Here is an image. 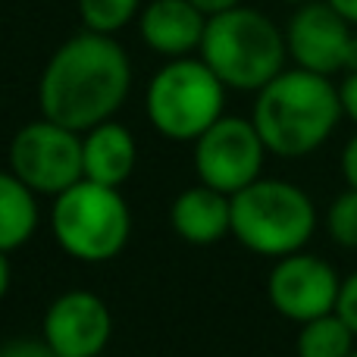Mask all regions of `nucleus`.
I'll return each instance as SVG.
<instances>
[{
    "mask_svg": "<svg viewBox=\"0 0 357 357\" xmlns=\"http://www.w3.org/2000/svg\"><path fill=\"white\" fill-rule=\"evenodd\" d=\"M207 19V13L197 10L191 0H151L142 10L138 29L154 54L176 60L188 56L191 50H201Z\"/></svg>",
    "mask_w": 357,
    "mask_h": 357,
    "instance_id": "obj_12",
    "label": "nucleus"
},
{
    "mask_svg": "<svg viewBox=\"0 0 357 357\" xmlns=\"http://www.w3.org/2000/svg\"><path fill=\"white\" fill-rule=\"evenodd\" d=\"M226 107V85L204 60L176 56L148 85V119L169 142H197Z\"/></svg>",
    "mask_w": 357,
    "mask_h": 357,
    "instance_id": "obj_6",
    "label": "nucleus"
},
{
    "mask_svg": "<svg viewBox=\"0 0 357 357\" xmlns=\"http://www.w3.org/2000/svg\"><path fill=\"white\" fill-rule=\"evenodd\" d=\"M329 238L339 248L357 251V188H348L329 204L326 210Z\"/></svg>",
    "mask_w": 357,
    "mask_h": 357,
    "instance_id": "obj_18",
    "label": "nucleus"
},
{
    "mask_svg": "<svg viewBox=\"0 0 357 357\" xmlns=\"http://www.w3.org/2000/svg\"><path fill=\"white\" fill-rule=\"evenodd\" d=\"M335 314L351 326V333L357 335V273L342 282V291H339V304H335Z\"/></svg>",
    "mask_w": 357,
    "mask_h": 357,
    "instance_id": "obj_20",
    "label": "nucleus"
},
{
    "mask_svg": "<svg viewBox=\"0 0 357 357\" xmlns=\"http://www.w3.org/2000/svg\"><path fill=\"white\" fill-rule=\"evenodd\" d=\"M113 335L110 307L94 291L73 289L44 314V342L60 357H98Z\"/></svg>",
    "mask_w": 357,
    "mask_h": 357,
    "instance_id": "obj_11",
    "label": "nucleus"
},
{
    "mask_svg": "<svg viewBox=\"0 0 357 357\" xmlns=\"http://www.w3.org/2000/svg\"><path fill=\"white\" fill-rule=\"evenodd\" d=\"M38 229L35 191L13 169L0 173V251H16Z\"/></svg>",
    "mask_w": 357,
    "mask_h": 357,
    "instance_id": "obj_15",
    "label": "nucleus"
},
{
    "mask_svg": "<svg viewBox=\"0 0 357 357\" xmlns=\"http://www.w3.org/2000/svg\"><path fill=\"white\" fill-rule=\"evenodd\" d=\"M135 160H138L135 138H132V132L126 126L113 123V119L94 126V129H88L82 135V163H85V178H91V182L119 188L132 176Z\"/></svg>",
    "mask_w": 357,
    "mask_h": 357,
    "instance_id": "obj_14",
    "label": "nucleus"
},
{
    "mask_svg": "<svg viewBox=\"0 0 357 357\" xmlns=\"http://www.w3.org/2000/svg\"><path fill=\"white\" fill-rule=\"evenodd\" d=\"M132 88V63L126 50L100 31L63 41L38 82V104L47 119L88 132L113 119Z\"/></svg>",
    "mask_w": 357,
    "mask_h": 357,
    "instance_id": "obj_1",
    "label": "nucleus"
},
{
    "mask_svg": "<svg viewBox=\"0 0 357 357\" xmlns=\"http://www.w3.org/2000/svg\"><path fill=\"white\" fill-rule=\"evenodd\" d=\"M351 38V22L329 0L301 3L295 16L289 19V29H285L289 56L301 69H310V73L320 75H333L345 69Z\"/></svg>",
    "mask_w": 357,
    "mask_h": 357,
    "instance_id": "obj_10",
    "label": "nucleus"
},
{
    "mask_svg": "<svg viewBox=\"0 0 357 357\" xmlns=\"http://www.w3.org/2000/svg\"><path fill=\"white\" fill-rule=\"evenodd\" d=\"M0 357H60V354L44 342V335L41 339L22 335V339H6L3 345H0Z\"/></svg>",
    "mask_w": 357,
    "mask_h": 357,
    "instance_id": "obj_19",
    "label": "nucleus"
},
{
    "mask_svg": "<svg viewBox=\"0 0 357 357\" xmlns=\"http://www.w3.org/2000/svg\"><path fill=\"white\" fill-rule=\"evenodd\" d=\"M342 176H345L348 188H357V135L342 151Z\"/></svg>",
    "mask_w": 357,
    "mask_h": 357,
    "instance_id": "obj_22",
    "label": "nucleus"
},
{
    "mask_svg": "<svg viewBox=\"0 0 357 357\" xmlns=\"http://www.w3.org/2000/svg\"><path fill=\"white\" fill-rule=\"evenodd\" d=\"M339 98H342V110L345 116L357 123V73H348L345 82L339 85Z\"/></svg>",
    "mask_w": 357,
    "mask_h": 357,
    "instance_id": "obj_21",
    "label": "nucleus"
},
{
    "mask_svg": "<svg viewBox=\"0 0 357 357\" xmlns=\"http://www.w3.org/2000/svg\"><path fill=\"white\" fill-rule=\"evenodd\" d=\"M10 169L35 195L56 197L85 178L82 163V132L60 126L54 119H35L22 126L10 142Z\"/></svg>",
    "mask_w": 357,
    "mask_h": 357,
    "instance_id": "obj_7",
    "label": "nucleus"
},
{
    "mask_svg": "<svg viewBox=\"0 0 357 357\" xmlns=\"http://www.w3.org/2000/svg\"><path fill=\"white\" fill-rule=\"evenodd\" d=\"M329 3H333L351 25H357V0H329Z\"/></svg>",
    "mask_w": 357,
    "mask_h": 357,
    "instance_id": "obj_24",
    "label": "nucleus"
},
{
    "mask_svg": "<svg viewBox=\"0 0 357 357\" xmlns=\"http://www.w3.org/2000/svg\"><path fill=\"white\" fill-rule=\"evenodd\" d=\"M289 44L270 16L251 6L213 13L201 41V60L235 91H260L285 69Z\"/></svg>",
    "mask_w": 357,
    "mask_h": 357,
    "instance_id": "obj_3",
    "label": "nucleus"
},
{
    "mask_svg": "<svg viewBox=\"0 0 357 357\" xmlns=\"http://www.w3.org/2000/svg\"><path fill=\"white\" fill-rule=\"evenodd\" d=\"M169 222L188 245H216L226 232H232V195H222L204 182L185 188L169 207Z\"/></svg>",
    "mask_w": 357,
    "mask_h": 357,
    "instance_id": "obj_13",
    "label": "nucleus"
},
{
    "mask_svg": "<svg viewBox=\"0 0 357 357\" xmlns=\"http://www.w3.org/2000/svg\"><path fill=\"white\" fill-rule=\"evenodd\" d=\"M348 357H357V351H351V354H348Z\"/></svg>",
    "mask_w": 357,
    "mask_h": 357,
    "instance_id": "obj_28",
    "label": "nucleus"
},
{
    "mask_svg": "<svg viewBox=\"0 0 357 357\" xmlns=\"http://www.w3.org/2000/svg\"><path fill=\"white\" fill-rule=\"evenodd\" d=\"M354 339L357 335L351 333V326L333 310V314L301 323L295 351L298 357H348L354 351Z\"/></svg>",
    "mask_w": 357,
    "mask_h": 357,
    "instance_id": "obj_16",
    "label": "nucleus"
},
{
    "mask_svg": "<svg viewBox=\"0 0 357 357\" xmlns=\"http://www.w3.org/2000/svg\"><path fill=\"white\" fill-rule=\"evenodd\" d=\"M10 279H13V273H10V260H6V251H0V301H3L6 289H10Z\"/></svg>",
    "mask_w": 357,
    "mask_h": 357,
    "instance_id": "obj_25",
    "label": "nucleus"
},
{
    "mask_svg": "<svg viewBox=\"0 0 357 357\" xmlns=\"http://www.w3.org/2000/svg\"><path fill=\"white\" fill-rule=\"evenodd\" d=\"M342 116L339 88L329 75L295 66L260 88L251 119L270 154L304 157L326 144Z\"/></svg>",
    "mask_w": 357,
    "mask_h": 357,
    "instance_id": "obj_2",
    "label": "nucleus"
},
{
    "mask_svg": "<svg viewBox=\"0 0 357 357\" xmlns=\"http://www.w3.org/2000/svg\"><path fill=\"white\" fill-rule=\"evenodd\" d=\"M142 0H79V16L88 31L113 35L135 19Z\"/></svg>",
    "mask_w": 357,
    "mask_h": 357,
    "instance_id": "obj_17",
    "label": "nucleus"
},
{
    "mask_svg": "<svg viewBox=\"0 0 357 357\" xmlns=\"http://www.w3.org/2000/svg\"><path fill=\"white\" fill-rule=\"evenodd\" d=\"M266 144L254 119L220 116L195 142L197 178L222 195H235L254 178H260Z\"/></svg>",
    "mask_w": 357,
    "mask_h": 357,
    "instance_id": "obj_8",
    "label": "nucleus"
},
{
    "mask_svg": "<svg viewBox=\"0 0 357 357\" xmlns=\"http://www.w3.org/2000/svg\"><path fill=\"white\" fill-rule=\"evenodd\" d=\"M345 73H357V35L351 38V47H348V60H345Z\"/></svg>",
    "mask_w": 357,
    "mask_h": 357,
    "instance_id": "obj_26",
    "label": "nucleus"
},
{
    "mask_svg": "<svg viewBox=\"0 0 357 357\" xmlns=\"http://www.w3.org/2000/svg\"><path fill=\"white\" fill-rule=\"evenodd\" d=\"M50 232L69 257L85 264H104L116 257L129 241V204L113 185L79 178L54 197Z\"/></svg>",
    "mask_w": 357,
    "mask_h": 357,
    "instance_id": "obj_5",
    "label": "nucleus"
},
{
    "mask_svg": "<svg viewBox=\"0 0 357 357\" xmlns=\"http://www.w3.org/2000/svg\"><path fill=\"white\" fill-rule=\"evenodd\" d=\"M317 229L307 191L285 178H254L232 195V235L254 254L285 257L301 251Z\"/></svg>",
    "mask_w": 357,
    "mask_h": 357,
    "instance_id": "obj_4",
    "label": "nucleus"
},
{
    "mask_svg": "<svg viewBox=\"0 0 357 357\" xmlns=\"http://www.w3.org/2000/svg\"><path fill=\"white\" fill-rule=\"evenodd\" d=\"M342 279L323 257L314 254H285L270 270L266 295L276 314L291 323H307L323 314H333L339 304Z\"/></svg>",
    "mask_w": 357,
    "mask_h": 357,
    "instance_id": "obj_9",
    "label": "nucleus"
},
{
    "mask_svg": "<svg viewBox=\"0 0 357 357\" xmlns=\"http://www.w3.org/2000/svg\"><path fill=\"white\" fill-rule=\"evenodd\" d=\"M289 3H307V0H289Z\"/></svg>",
    "mask_w": 357,
    "mask_h": 357,
    "instance_id": "obj_27",
    "label": "nucleus"
},
{
    "mask_svg": "<svg viewBox=\"0 0 357 357\" xmlns=\"http://www.w3.org/2000/svg\"><path fill=\"white\" fill-rule=\"evenodd\" d=\"M197 10H204L207 16L213 13H222V10H232V6H241V0H191Z\"/></svg>",
    "mask_w": 357,
    "mask_h": 357,
    "instance_id": "obj_23",
    "label": "nucleus"
}]
</instances>
